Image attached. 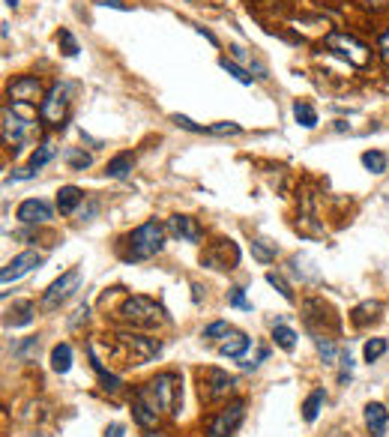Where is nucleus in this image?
I'll return each instance as SVG.
<instances>
[{
    "label": "nucleus",
    "instance_id": "79ce46f5",
    "mask_svg": "<svg viewBox=\"0 0 389 437\" xmlns=\"http://www.w3.org/2000/svg\"><path fill=\"white\" fill-rule=\"evenodd\" d=\"M36 348H39V342H36V339H30L27 344H24V348H19V351H15V357H21V359H24V357H30V353L36 351Z\"/></svg>",
    "mask_w": 389,
    "mask_h": 437
},
{
    "label": "nucleus",
    "instance_id": "de8ad7c7",
    "mask_svg": "<svg viewBox=\"0 0 389 437\" xmlns=\"http://www.w3.org/2000/svg\"><path fill=\"white\" fill-rule=\"evenodd\" d=\"M380 48H384V51H389V30L380 33Z\"/></svg>",
    "mask_w": 389,
    "mask_h": 437
},
{
    "label": "nucleus",
    "instance_id": "dca6fc26",
    "mask_svg": "<svg viewBox=\"0 0 389 437\" xmlns=\"http://www.w3.org/2000/svg\"><path fill=\"white\" fill-rule=\"evenodd\" d=\"M249 344H252V339L246 333H237V329H231V333L222 339V344H219V353L222 357H231V359H239L246 351H249Z\"/></svg>",
    "mask_w": 389,
    "mask_h": 437
},
{
    "label": "nucleus",
    "instance_id": "4be33fe9",
    "mask_svg": "<svg viewBox=\"0 0 389 437\" xmlns=\"http://www.w3.org/2000/svg\"><path fill=\"white\" fill-rule=\"evenodd\" d=\"M294 120L300 123L303 129H314L318 126V111H314L309 102H294Z\"/></svg>",
    "mask_w": 389,
    "mask_h": 437
},
{
    "label": "nucleus",
    "instance_id": "473e14b6",
    "mask_svg": "<svg viewBox=\"0 0 389 437\" xmlns=\"http://www.w3.org/2000/svg\"><path fill=\"white\" fill-rule=\"evenodd\" d=\"M228 333H231L228 320H213V324L204 329V342H219V339H225Z\"/></svg>",
    "mask_w": 389,
    "mask_h": 437
},
{
    "label": "nucleus",
    "instance_id": "cd10ccee",
    "mask_svg": "<svg viewBox=\"0 0 389 437\" xmlns=\"http://www.w3.org/2000/svg\"><path fill=\"white\" fill-rule=\"evenodd\" d=\"M12 315H15V318H10V324H12V327H27V324H33L36 306H33V303H19V306L12 309Z\"/></svg>",
    "mask_w": 389,
    "mask_h": 437
},
{
    "label": "nucleus",
    "instance_id": "c85d7f7f",
    "mask_svg": "<svg viewBox=\"0 0 389 437\" xmlns=\"http://www.w3.org/2000/svg\"><path fill=\"white\" fill-rule=\"evenodd\" d=\"M377 311H380V303H362V306L353 309V324L366 327L368 320H377Z\"/></svg>",
    "mask_w": 389,
    "mask_h": 437
},
{
    "label": "nucleus",
    "instance_id": "aec40b11",
    "mask_svg": "<svg viewBox=\"0 0 389 437\" xmlns=\"http://www.w3.org/2000/svg\"><path fill=\"white\" fill-rule=\"evenodd\" d=\"M132 410H135V419H138L141 428H156V425H159V416L162 414L156 408L147 405L144 399H138V395H135V405H132Z\"/></svg>",
    "mask_w": 389,
    "mask_h": 437
},
{
    "label": "nucleus",
    "instance_id": "6ab92c4d",
    "mask_svg": "<svg viewBox=\"0 0 389 437\" xmlns=\"http://www.w3.org/2000/svg\"><path fill=\"white\" fill-rule=\"evenodd\" d=\"M132 168H135V156H132V153H117L108 165H105V174L114 177V180H123V177L132 174Z\"/></svg>",
    "mask_w": 389,
    "mask_h": 437
},
{
    "label": "nucleus",
    "instance_id": "39448f33",
    "mask_svg": "<svg viewBox=\"0 0 389 437\" xmlns=\"http://www.w3.org/2000/svg\"><path fill=\"white\" fill-rule=\"evenodd\" d=\"M327 48L333 54H338V57H344L351 66H368V60H371V51H368V45H362L359 39H353V36H347V33H327Z\"/></svg>",
    "mask_w": 389,
    "mask_h": 437
},
{
    "label": "nucleus",
    "instance_id": "c03bdc74",
    "mask_svg": "<svg viewBox=\"0 0 389 437\" xmlns=\"http://www.w3.org/2000/svg\"><path fill=\"white\" fill-rule=\"evenodd\" d=\"M123 432H126V428H123L120 423H111L108 428H105V437H123Z\"/></svg>",
    "mask_w": 389,
    "mask_h": 437
},
{
    "label": "nucleus",
    "instance_id": "20e7f679",
    "mask_svg": "<svg viewBox=\"0 0 389 437\" xmlns=\"http://www.w3.org/2000/svg\"><path fill=\"white\" fill-rule=\"evenodd\" d=\"M198 383H201V399L204 401H225L237 386V377L222 372V368H204L198 372Z\"/></svg>",
    "mask_w": 389,
    "mask_h": 437
},
{
    "label": "nucleus",
    "instance_id": "ea45409f",
    "mask_svg": "<svg viewBox=\"0 0 389 437\" xmlns=\"http://www.w3.org/2000/svg\"><path fill=\"white\" fill-rule=\"evenodd\" d=\"M231 306H237V309H252V303L246 300L243 287H234V291H231Z\"/></svg>",
    "mask_w": 389,
    "mask_h": 437
},
{
    "label": "nucleus",
    "instance_id": "f257e3e1",
    "mask_svg": "<svg viewBox=\"0 0 389 437\" xmlns=\"http://www.w3.org/2000/svg\"><path fill=\"white\" fill-rule=\"evenodd\" d=\"M165 234H168V228L159 225L156 219L144 222V225H138V228L126 237L129 258H132V261H147V258H153V255H159V252L165 249Z\"/></svg>",
    "mask_w": 389,
    "mask_h": 437
},
{
    "label": "nucleus",
    "instance_id": "1a4fd4ad",
    "mask_svg": "<svg viewBox=\"0 0 389 437\" xmlns=\"http://www.w3.org/2000/svg\"><path fill=\"white\" fill-rule=\"evenodd\" d=\"M117 339L123 348H129L135 353L138 366H144V362H153L156 357L162 353V342L153 339V335H138V333H117Z\"/></svg>",
    "mask_w": 389,
    "mask_h": 437
},
{
    "label": "nucleus",
    "instance_id": "09e8293b",
    "mask_svg": "<svg viewBox=\"0 0 389 437\" xmlns=\"http://www.w3.org/2000/svg\"><path fill=\"white\" fill-rule=\"evenodd\" d=\"M371 6H389V0H368Z\"/></svg>",
    "mask_w": 389,
    "mask_h": 437
},
{
    "label": "nucleus",
    "instance_id": "f03ea898",
    "mask_svg": "<svg viewBox=\"0 0 389 437\" xmlns=\"http://www.w3.org/2000/svg\"><path fill=\"white\" fill-rule=\"evenodd\" d=\"M120 318L126 320L129 327H138V329H156L168 320L165 318V309L159 303H153L150 296H129L120 306Z\"/></svg>",
    "mask_w": 389,
    "mask_h": 437
},
{
    "label": "nucleus",
    "instance_id": "423d86ee",
    "mask_svg": "<svg viewBox=\"0 0 389 437\" xmlns=\"http://www.w3.org/2000/svg\"><path fill=\"white\" fill-rule=\"evenodd\" d=\"M78 285H81V267L66 270V273L57 279V282L48 285V291L43 294V309H45V311H57L72 294L78 291Z\"/></svg>",
    "mask_w": 389,
    "mask_h": 437
},
{
    "label": "nucleus",
    "instance_id": "c756f323",
    "mask_svg": "<svg viewBox=\"0 0 389 437\" xmlns=\"http://www.w3.org/2000/svg\"><path fill=\"white\" fill-rule=\"evenodd\" d=\"M66 162H69L72 171H84V168L93 165V156L84 153V150H78V147H69V150H66Z\"/></svg>",
    "mask_w": 389,
    "mask_h": 437
},
{
    "label": "nucleus",
    "instance_id": "a19ab883",
    "mask_svg": "<svg viewBox=\"0 0 389 437\" xmlns=\"http://www.w3.org/2000/svg\"><path fill=\"white\" fill-rule=\"evenodd\" d=\"M351 368H353V359H351V353H342V375H338V381H347L351 377Z\"/></svg>",
    "mask_w": 389,
    "mask_h": 437
},
{
    "label": "nucleus",
    "instance_id": "72a5a7b5",
    "mask_svg": "<svg viewBox=\"0 0 389 437\" xmlns=\"http://www.w3.org/2000/svg\"><path fill=\"white\" fill-rule=\"evenodd\" d=\"M314 348H318V353L324 357V362H333L335 359V344L327 339V335H314Z\"/></svg>",
    "mask_w": 389,
    "mask_h": 437
},
{
    "label": "nucleus",
    "instance_id": "4468645a",
    "mask_svg": "<svg viewBox=\"0 0 389 437\" xmlns=\"http://www.w3.org/2000/svg\"><path fill=\"white\" fill-rule=\"evenodd\" d=\"M168 234L177 237V240H183V243H201L204 240V231H201V225H198V219L180 216V213L168 219Z\"/></svg>",
    "mask_w": 389,
    "mask_h": 437
},
{
    "label": "nucleus",
    "instance_id": "8fccbe9b",
    "mask_svg": "<svg viewBox=\"0 0 389 437\" xmlns=\"http://www.w3.org/2000/svg\"><path fill=\"white\" fill-rule=\"evenodd\" d=\"M3 3H6V6H12V10H15V6H19V0H3Z\"/></svg>",
    "mask_w": 389,
    "mask_h": 437
},
{
    "label": "nucleus",
    "instance_id": "9d476101",
    "mask_svg": "<svg viewBox=\"0 0 389 437\" xmlns=\"http://www.w3.org/2000/svg\"><path fill=\"white\" fill-rule=\"evenodd\" d=\"M201 261L213 270H234L239 261V249L231 240H219V243H213V249L204 252Z\"/></svg>",
    "mask_w": 389,
    "mask_h": 437
},
{
    "label": "nucleus",
    "instance_id": "e433bc0d",
    "mask_svg": "<svg viewBox=\"0 0 389 437\" xmlns=\"http://www.w3.org/2000/svg\"><path fill=\"white\" fill-rule=\"evenodd\" d=\"M267 282H270L272 287H276V291H279L281 296H285V300H294V291H291V285H287V282H285V279H281L279 273H267Z\"/></svg>",
    "mask_w": 389,
    "mask_h": 437
},
{
    "label": "nucleus",
    "instance_id": "37998d69",
    "mask_svg": "<svg viewBox=\"0 0 389 437\" xmlns=\"http://www.w3.org/2000/svg\"><path fill=\"white\" fill-rule=\"evenodd\" d=\"M99 6H111V10H123V12H129V3H123V0H96Z\"/></svg>",
    "mask_w": 389,
    "mask_h": 437
},
{
    "label": "nucleus",
    "instance_id": "4c0bfd02",
    "mask_svg": "<svg viewBox=\"0 0 389 437\" xmlns=\"http://www.w3.org/2000/svg\"><path fill=\"white\" fill-rule=\"evenodd\" d=\"M207 132H210V135H239V129L237 123H216V126H207Z\"/></svg>",
    "mask_w": 389,
    "mask_h": 437
},
{
    "label": "nucleus",
    "instance_id": "6e6552de",
    "mask_svg": "<svg viewBox=\"0 0 389 437\" xmlns=\"http://www.w3.org/2000/svg\"><path fill=\"white\" fill-rule=\"evenodd\" d=\"M66 96H69V87H66V84H54L45 93L43 102H39V117H43L48 126H57V129L63 126L66 105H69V99H66Z\"/></svg>",
    "mask_w": 389,
    "mask_h": 437
},
{
    "label": "nucleus",
    "instance_id": "7ed1b4c3",
    "mask_svg": "<svg viewBox=\"0 0 389 437\" xmlns=\"http://www.w3.org/2000/svg\"><path fill=\"white\" fill-rule=\"evenodd\" d=\"M150 386L153 399L159 401V410L168 416H177V408H180V377L174 372H162L156 375L153 381H147Z\"/></svg>",
    "mask_w": 389,
    "mask_h": 437
},
{
    "label": "nucleus",
    "instance_id": "f704fd0d",
    "mask_svg": "<svg viewBox=\"0 0 389 437\" xmlns=\"http://www.w3.org/2000/svg\"><path fill=\"white\" fill-rule=\"evenodd\" d=\"M57 43L63 45V54H66V57H75V54H78V43H75V36H72L69 30H60V33H57Z\"/></svg>",
    "mask_w": 389,
    "mask_h": 437
},
{
    "label": "nucleus",
    "instance_id": "9b49d317",
    "mask_svg": "<svg viewBox=\"0 0 389 437\" xmlns=\"http://www.w3.org/2000/svg\"><path fill=\"white\" fill-rule=\"evenodd\" d=\"M6 96H10L12 102H30V105H36V99H45V96H43V81H39L36 75H19L10 87H6Z\"/></svg>",
    "mask_w": 389,
    "mask_h": 437
},
{
    "label": "nucleus",
    "instance_id": "0eeeda50",
    "mask_svg": "<svg viewBox=\"0 0 389 437\" xmlns=\"http://www.w3.org/2000/svg\"><path fill=\"white\" fill-rule=\"evenodd\" d=\"M243 416H246V405H243V401H231V405H225L216 416L210 419V423H207L204 437H231V434L237 432V425L243 423Z\"/></svg>",
    "mask_w": 389,
    "mask_h": 437
},
{
    "label": "nucleus",
    "instance_id": "c9c22d12",
    "mask_svg": "<svg viewBox=\"0 0 389 437\" xmlns=\"http://www.w3.org/2000/svg\"><path fill=\"white\" fill-rule=\"evenodd\" d=\"M12 111L19 114L24 123H36V105H30V102H12Z\"/></svg>",
    "mask_w": 389,
    "mask_h": 437
},
{
    "label": "nucleus",
    "instance_id": "a211bd4d",
    "mask_svg": "<svg viewBox=\"0 0 389 437\" xmlns=\"http://www.w3.org/2000/svg\"><path fill=\"white\" fill-rule=\"evenodd\" d=\"M81 201H84V195H81L78 186H60V192H57V210H60L63 216L75 213V207Z\"/></svg>",
    "mask_w": 389,
    "mask_h": 437
},
{
    "label": "nucleus",
    "instance_id": "f8f14e48",
    "mask_svg": "<svg viewBox=\"0 0 389 437\" xmlns=\"http://www.w3.org/2000/svg\"><path fill=\"white\" fill-rule=\"evenodd\" d=\"M19 222H24V225H45V222L54 219V207L48 201H43V198H27V201L19 204Z\"/></svg>",
    "mask_w": 389,
    "mask_h": 437
},
{
    "label": "nucleus",
    "instance_id": "3c124183",
    "mask_svg": "<svg viewBox=\"0 0 389 437\" xmlns=\"http://www.w3.org/2000/svg\"><path fill=\"white\" fill-rule=\"evenodd\" d=\"M147 437H165V434H156V432H150V434H147Z\"/></svg>",
    "mask_w": 389,
    "mask_h": 437
},
{
    "label": "nucleus",
    "instance_id": "2eb2a0df",
    "mask_svg": "<svg viewBox=\"0 0 389 437\" xmlns=\"http://www.w3.org/2000/svg\"><path fill=\"white\" fill-rule=\"evenodd\" d=\"M389 425V410L380 401H368L366 405V428L371 437H384Z\"/></svg>",
    "mask_w": 389,
    "mask_h": 437
},
{
    "label": "nucleus",
    "instance_id": "a18cd8bd",
    "mask_svg": "<svg viewBox=\"0 0 389 437\" xmlns=\"http://www.w3.org/2000/svg\"><path fill=\"white\" fill-rule=\"evenodd\" d=\"M195 30H198V33H201V36L207 39V43H213V45H219V39H216V36H213V33H210V30H207V27H195Z\"/></svg>",
    "mask_w": 389,
    "mask_h": 437
},
{
    "label": "nucleus",
    "instance_id": "5701e85b",
    "mask_svg": "<svg viewBox=\"0 0 389 437\" xmlns=\"http://www.w3.org/2000/svg\"><path fill=\"white\" fill-rule=\"evenodd\" d=\"M272 342H276L281 351H294V348H296V333H294L291 327H285V324L279 320V324L272 327Z\"/></svg>",
    "mask_w": 389,
    "mask_h": 437
},
{
    "label": "nucleus",
    "instance_id": "603ef678",
    "mask_svg": "<svg viewBox=\"0 0 389 437\" xmlns=\"http://www.w3.org/2000/svg\"><path fill=\"white\" fill-rule=\"evenodd\" d=\"M36 437H43V434H36Z\"/></svg>",
    "mask_w": 389,
    "mask_h": 437
},
{
    "label": "nucleus",
    "instance_id": "ddd939ff",
    "mask_svg": "<svg viewBox=\"0 0 389 437\" xmlns=\"http://www.w3.org/2000/svg\"><path fill=\"white\" fill-rule=\"evenodd\" d=\"M39 263H43V258H39V255L33 252V249H27V252H19V255H15V258H12L10 263H6V267H3V273H0V282H3V285L19 282L21 276H27L30 270H36V267H39Z\"/></svg>",
    "mask_w": 389,
    "mask_h": 437
},
{
    "label": "nucleus",
    "instance_id": "393cba45",
    "mask_svg": "<svg viewBox=\"0 0 389 437\" xmlns=\"http://www.w3.org/2000/svg\"><path fill=\"white\" fill-rule=\"evenodd\" d=\"M54 156H57V147H54V144H43V147H36V150L30 153V165H27V168H33V171L45 168V165L51 162Z\"/></svg>",
    "mask_w": 389,
    "mask_h": 437
},
{
    "label": "nucleus",
    "instance_id": "2f4dec72",
    "mask_svg": "<svg viewBox=\"0 0 389 437\" xmlns=\"http://www.w3.org/2000/svg\"><path fill=\"white\" fill-rule=\"evenodd\" d=\"M252 255L261 263H270L276 261V246H267V240H252Z\"/></svg>",
    "mask_w": 389,
    "mask_h": 437
},
{
    "label": "nucleus",
    "instance_id": "bb28decb",
    "mask_svg": "<svg viewBox=\"0 0 389 437\" xmlns=\"http://www.w3.org/2000/svg\"><path fill=\"white\" fill-rule=\"evenodd\" d=\"M362 165H366V171H371V174H384L386 171V153H380V150H366L362 153Z\"/></svg>",
    "mask_w": 389,
    "mask_h": 437
},
{
    "label": "nucleus",
    "instance_id": "f3484780",
    "mask_svg": "<svg viewBox=\"0 0 389 437\" xmlns=\"http://www.w3.org/2000/svg\"><path fill=\"white\" fill-rule=\"evenodd\" d=\"M27 126L30 123H24L12 108H3V141L6 144H19L24 138V132H27Z\"/></svg>",
    "mask_w": 389,
    "mask_h": 437
},
{
    "label": "nucleus",
    "instance_id": "58836bf2",
    "mask_svg": "<svg viewBox=\"0 0 389 437\" xmlns=\"http://www.w3.org/2000/svg\"><path fill=\"white\" fill-rule=\"evenodd\" d=\"M171 120H174V123H177V126H180V129H189V132H207L204 126H198V123H195V120H189V117H186V114H171Z\"/></svg>",
    "mask_w": 389,
    "mask_h": 437
},
{
    "label": "nucleus",
    "instance_id": "412c9836",
    "mask_svg": "<svg viewBox=\"0 0 389 437\" xmlns=\"http://www.w3.org/2000/svg\"><path fill=\"white\" fill-rule=\"evenodd\" d=\"M69 366H72V348L69 344H54V351H51V368L57 375H66L69 372Z\"/></svg>",
    "mask_w": 389,
    "mask_h": 437
},
{
    "label": "nucleus",
    "instance_id": "b1692460",
    "mask_svg": "<svg viewBox=\"0 0 389 437\" xmlns=\"http://www.w3.org/2000/svg\"><path fill=\"white\" fill-rule=\"evenodd\" d=\"M324 401H327L324 390H314L309 399H305V405H303V419H305V423H314V419H318L320 405H324Z\"/></svg>",
    "mask_w": 389,
    "mask_h": 437
},
{
    "label": "nucleus",
    "instance_id": "7c9ffc66",
    "mask_svg": "<svg viewBox=\"0 0 389 437\" xmlns=\"http://www.w3.org/2000/svg\"><path fill=\"white\" fill-rule=\"evenodd\" d=\"M386 348H389L386 339H371V342H366V348H362V357H366V362H375L384 357Z\"/></svg>",
    "mask_w": 389,
    "mask_h": 437
},
{
    "label": "nucleus",
    "instance_id": "49530a36",
    "mask_svg": "<svg viewBox=\"0 0 389 437\" xmlns=\"http://www.w3.org/2000/svg\"><path fill=\"white\" fill-rule=\"evenodd\" d=\"M231 51H234V57L237 60H249V51H243L239 45H231Z\"/></svg>",
    "mask_w": 389,
    "mask_h": 437
},
{
    "label": "nucleus",
    "instance_id": "a878e982",
    "mask_svg": "<svg viewBox=\"0 0 389 437\" xmlns=\"http://www.w3.org/2000/svg\"><path fill=\"white\" fill-rule=\"evenodd\" d=\"M219 66L228 72V75H234V78L239 81V84H246V87H249L252 81H255V75H249V69H246V66H239L237 60H228V57H222Z\"/></svg>",
    "mask_w": 389,
    "mask_h": 437
}]
</instances>
